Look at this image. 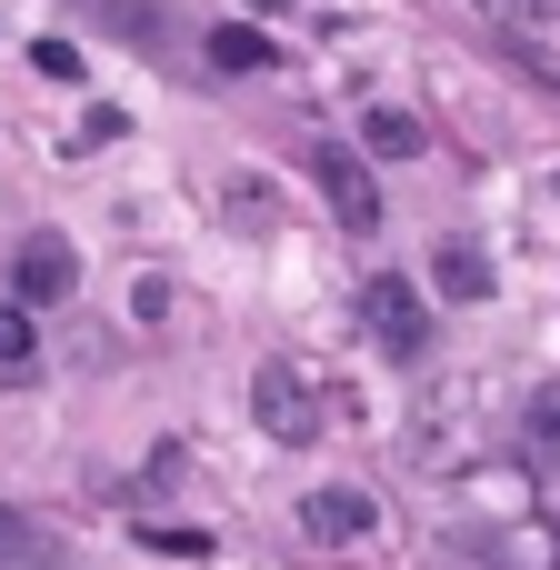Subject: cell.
Segmentation results:
<instances>
[{
    "label": "cell",
    "mask_w": 560,
    "mask_h": 570,
    "mask_svg": "<svg viewBox=\"0 0 560 570\" xmlns=\"http://www.w3.org/2000/svg\"><path fill=\"white\" fill-rule=\"evenodd\" d=\"M301 531L311 541H371L381 531V501L371 491H341V481L331 491H301Z\"/></svg>",
    "instance_id": "obj_5"
},
{
    "label": "cell",
    "mask_w": 560,
    "mask_h": 570,
    "mask_svg": "<svg viewBox=\"0 0 560 570\" xmlns=\"http://www.w3.org/2000/svg\"><path fill=\"white\" fill-rule=\"evenodd\" d=\"M20 541H30V531H20V521L0 511V561H20Z\"/></svg>",
    "instance_id": "obj_17"
},
{
    "label": "cell",
    "mask_w": 560,
    "mask_h": 570,
    "mask_svg": "<svg viewBox=\"0 0 560 570\" xmlns=\"http://www.w3.org/2000/svg\"><path fill=\"white\" fill-rule=\"evenodd\" d=\"M140 551H170V561H200L210 541H200V531H140Z\"/></svg>",
    "instance_id": "obj_16"
},
{
    "label": "cell",
    "mask_w": 560,
    "mask_h": 570,
    "mask_svg": "<svg viewBox=\"0 0 560 570\" xmlns=\"http://www.w3.org/2000/svg\"><path fill=\"white\" fill-rule=\"evenodd\" d=\"M551 190H560V180H551Z\"/></svg>",
    "instance_id": "obj_19"
},
{
    "label": "cell",
    "mask_w": 560,
    "mask_h": 570,
    "mask_svg": "<svg viewBox=\"0 0 560 570\" xmlns=\"http://www.w3.org/2000/svg\"><path fill=\"white\" fill-rule=\"evenodd\" d=\"M30 371H40V321H30V301L20 311L0 301V381H30Z\"/></svg>",
    "instance_id": "obj_12"
},
{
    "label": "cell",
    "mask_w": 560,
    "mask_h": 570,
    "mask_svg": "<svg viewBox=\"0 0 560 570\" xmlns=\"http://www.w3.org/2000/svg\"><path fill=\"white\" fill-rule=\"evenodd\" d=\"M521 451H531V471H551V481H560V381L531 391V411H521Z\"/></svg>",
    "instance_id": "obj_8"
},
{
    "label": "cell",
    "mask_w": 560,
    "mask_h": 570,
    "mask_svg": "<svg viewBox=\"0 0 560 570\" xmlns=\"http://www.w3.org/2000/svg\"><path fill=\"white\" fill-rule=\"evenodd\" d=\"M30 70H40V80H80V50H70V40H40Z\"/></svg>",
    "instance_id": "obj_14"
},
{
    "label": "cell",
    "mask_w": 560,
    "mask_h": 570,
    "mask_svg": "<svg viewBox=\"0 0 560 570\" xmlns=\"http://www.w3.org/2000/svg\"><path fill=\"white\" fill-rule=\"evenodd\" d=\"M220 210H230L250 240H271V230H281V200H271L261 180H220Z\"/></svg>",
    "instance_id": "obj_13"
},
{
    "label": "cell",
    "mask_w": 560,
    "mask_h": 570,
    "mask_svg": "<svg viewBox=\"0 0 560 570\" xmlns=\"http://www.w3.org/2000/svg\"><path fill=\"white\" fill-rule=\"evenodd\" d=\"M311 180H321V200H331L341 230H381V180H371L361 150H311Z\"/></svg>",
    "instance_id": "obj_3"
},
{
    "label": "cell",
    "mask_w": 560,
    "mask_h": 570,
    "mask_svg": "<svg viewBox=\"0 0 560 570\" xmlns=\"http://www.w3.org/2000/svg\"><path fill=\"white\" fill-rule=\"evenodd\" d=\"M361 150H381V160H421V150H431V130H421L411 110H381V100H371V120H361Z\"/></svg>",
    "instance_id": "obj_9"
},
{
    "label": "cell",
    "mask_w": 560,
    "mask_h": 570,
    "mask_svg": "<svg viewBox=\"0 0 560 570\" xmlns=\"http://www.w3.org/2000/svg\"><path fill=\"white\" fill-rule=\"evenodd\" d=\"M261 10H281V0H261Z\"/></svg>",
    "instance_id": "obj_18"
},
{
    "label": "cell",
    "mask_w": 560,
    "mask_h": 570,
    "mask_svg": "<svg viewBox=\"0 0 560 570\" xmlns=\"http://www.w3.org/2000/svg\"><path fill=\"white\" fill-rule=\"evenodd\" d=\"M210 70H230V80H240V70H271V30L220 20V30H210Z\"/></svg>",
    "instance_id": "obj_10"
},
{
    "label": "cell",
    "mask_w": 560,
    "mask_h": 570,
    "mask_svg": "<svg viewBox=\"0 0 560 570\" xmlns=\"http://www.w3.org/2000/svg\"><path fill=\"white\" fill-rule=\"evenodd\" d=\"M250 421H261L281 451H301V441L321 431V401H311V381H301L291 361H261V381H250Z\"/></svg>",
    "instance_id": "obj_2"
},
{
    "label": "cell",
    "mask_w": 560,
    "mask_h": 570,
    "mask_svg": "<svg viewBox=\"0 0 560 570\" xmlns=\"http://www.w3.org/2000/svg\"><path fill=\"white\" fill-rule=\"evenodd\" d=\"M70 291H80V250H70L60 230L20 240V301H30V311H60Z\"/></svg>",
    "instance_id": "obj_4"
},
{
    "label": "cell",
    "mask_w": 560,
    "mask_h": 570,
    "mask_svg": "<svg viewBox=\"0 0 560 570\" xmlns=\"http://www.w3.org/2000/svg\"><path fill=\"white\" fill-rule=\"evenodd\" d=\"M471 570H560V521L501 531V541H471Z\"/></svg>",
    "instance_id": "obj_7"
},
{
    "label": "cell",
    "mask_w": 560,
    "mask_h": 570,
    "mask_svg": "<svg viewBox=\"0 0 560 570\" xmlns=\"http://www.w3.org/2000/svg\"><path fill=\"white\" fill-rule=\"evenodd\" d=\"M130 311H140V321H160V311H170V281H160V271H140V281H130Z\"/></svg>",
    "instance_id": "obj_15"
},
{
    "label": "cell",
    "mask_w": 560,
    "mask_h": 570,
    "mask_svg": "<svg viewBox=\"0 0 560 570\" xmlns=\"http://www.w3.org/2000/svg\"><path fill=\"white\" fill-rule=\"evenodd\" d=\"M361 331H371L391 361H421V351H431V311H421V291H411L401 271H381V281L361 291Z\"/></svg>",
    "instance_id": "obj_1"
},
{
    "label": "cell",
    "mask_w": 560,
    "mask_h": 570,
    "mask_svg": "<svg viewBox=\"0 0 560 570\" xmlns=\"http://www.w3.org/2000/svg\"><path fill=\"white\" fill-rule=\"evenodd\" d=\"M481 20H491V30H511V40H521V50L560 80V0H481Z\"/></svg>",
    "instance_id": "obj_6"
},
{
    "label": "cell",
    "mask_w": 560,
    "mask_h": 570,
    "mask_svg": "<svg viewBox=\"0 0 560 570\" xmlns=\"http://www.w3.org/2000/svg\"><path fill=\"white\" fill-rule=\"evenodd\" d=\"M431 281H441L451 301H491V261H481L471 240H441V261H431Z\"/></svg>",
    "instance_id": "obj_11"
}]
</instances>
